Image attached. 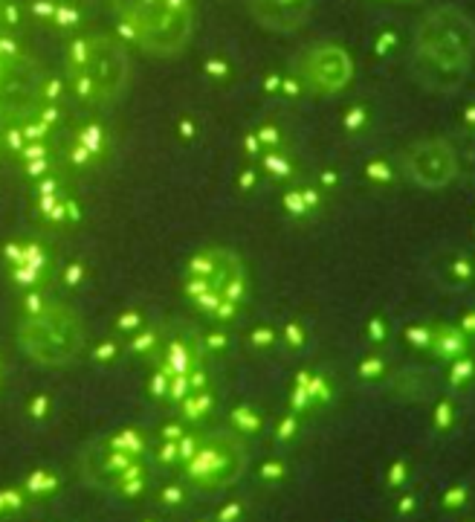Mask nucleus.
<instances>
[{
  "label": "nucleus",
  "mask_w": 475,
  "mask_h": 522,
  "mask_svg": "<svg viewBox=\"0 0 475 522\" xmlns=\"http://www.w3.org/2000/svg\"><path fill=\"white\" fill-rule=\"evenodd\" d=\"M414 47L420 67L435 76V87L449 91L466 76L475 58V21L452 4L438 6L423 15Z\"/></svg>",
  "instance_id": "nucleus-1"
},
{
  "label": "nucleus",
  "mask_w": 475,
  "mask_h": 522,
  "mask_svg": "<svg viewBox=\"0 0 475 522\" xmlns=\"http://www.w3.org/2000/svg\"><path fill=\"white\" fill-rule=\"evenodd\" d=\"M183 290L194 308L214 322H229L241 314L246 299V270L238 252L226 247L197 250L183 276Z\"/></svg>",
  "instance_id": "nucleus-2"
},
{
  "label": "nucleus",
  "mask_w": 475,
  "mask_h": 522,
  "mask_svg": "<svg viewBox=\"0 0 475 522\" xmlns=\"http://www.w3.org/2000/svg\"><path fill=\"white\" fill-rule=\"evenodd\" d=\"M110 6L116 29L145 53L177 56L192 38V0H110Z\"/></svg>",
  "instance_id": "nucleus-3"
},
{
  "label": "nucleus",
  "mask_w": 475,
  "mask_h": 522,
  "mask_svg": "<svg viewBox=\"0 0 475 522\" xmlns=\"http://www.w3.org/2000/svg\"><path fill=\"white\" fill-rule=\"evenodd\" d=\"M70 93L88 105H105L122 96L127 84V56L119 38L84 35L73 38L64 53Z\"/></svg>",
  "instance_id": "nucleus-4"
},
{
  "label": "nucleus",
  "mask_w": 475,
  "mask_h": 522,
  "mask_svg": "<svg viewBox=\"0 0 475 522\" xmlns=\"http://www.w3.org/2000/svg\"><path fill=\"white\" fill-rule=\"evenodd\" d=\"M18 345L38 366H67L84 348V322L70 304L53 302L35 317H21Z\"/></svg>",
  "instance_id": "nucleus-5"
},
{
  "label": "nucleus",
  "mask_w": 475,
  "mask_h": 522,
  "mask_svg": "<svg viewBox=\"0 0 475 522\" xmlns=\"http://www.w3.org/2000/svg\"><path fill=\"white\" fill-rule=\"evenodd\" d=\"M246 447L241 444V435H212L203 439L200 450L183 464L186 478L194 488L206 491H224L244 473Z\"/></svg>",
  "instance_id": "nucleus-6"
},
{
  "label": "nucleus",
  "mask_w": 475,
  "mask_h": 522,
  "mask_svg": "<svg viewBox=\"0 0 475 522\" xmlns=\"http://www.w3.org/2000/svg\"><path fill=\"white\" fill-rule=\"evenodd\" d=\"M351 73H354L351 56L342 47H336V44H319V47L308 50L298 58V70H296L301 87L322 96L339 93L351 81Z\"/></svg>",
  "instance_id": "nucleus-7"
},
{
  "label": "nucleus",
  "mask_w": 475,
  "mask_h": 522,
  "mask_svg": "<svg viewBox=\"0 0 475 522\" xmlns=\"http://www.w3.org/2000/svg\"><path fill=\"white\" fill-rule=\"evenodd\" d=\"M406 174L409 180L420 189H447L455 174H458V157H455V148L435 137V140H420L414 143L409 151H406Z\"/></svg>",
  "instance_id": "nucleus-8"
},
{
  "label": "nucleus",
  "mask_w": 475,
  "mask_h": 522,
  "mask_svg": "<svg viewBox=\"0 0 475 522\" xmlns=\"http://www.w3.org/2000/svg\"><path fill=\"white\" fill-rule=\"evenodd\" d=\"M429 270L438 287L452 290V293L475 285V258L464 247H441L438 252H432Z\"/></svg>",
  "instance_id": "nucleus-9"
},
{
  "label": "nucleus",
  "mask_w": 475,
  "mask_h": 522,
  "mask_svg": "<svg viewBox=\"0 0 475 522\" xmlns=\"http://www.w3.org/2000/svg\"><path fill=\"white\" fill-rule=\"evenodd\" d=\"M313 0H249L252 18L273 32H296L308 21Z\"/></svg>",
  "instance_id": "nucleus-10"
},
{
  "label": "nucleus",
  "mask_w": 475,
  "mask_h": 522,
  "mask_svg": "<svg viewBox=\"0 0 475 522\" xmlns=\"http://www.w3.org/2000/svg\"><path fill=\"white\" fill-rule=\"evenodd\" d=\"M203 348L197 345V339L192 337H174V339H162L160 352L151 357L154 369H162L168 374H189L194 369L203 366Z\"/></svg>",
  "instance_id": "nucleus-11"
},
{
  "label": "nucleus",
  "mask_w": 475,
  "mask_h": 522,
  "mask_svg": "<svg viewBox=\"0 0 475 522\" xmlns=\"http://www.w3.org/2000/svg\"><path fill=\"white\" fill-rule=\"evenodd\" d=\"M4 258L6 270H32V273H41V276H53V258L50 252L35 244V241H9L0 252Z\"/></svg>",
  "instance_id": "nucleus-12"
},
{
  "label": "nucleus",
  "mask_w": 475,
  "mask_h": 522,
  "mask_svg": "<svg viewBox=\"0 0 475 522\" xmlns=\"http://www.w3.org/2000/svg\"><path fill=\"white\" fill-rule=\"evenodd\" d=\"M58 488H61V478H58V473L53 467H35L32 473L24 476V482H21V491L26 493L29 505L53 499L58 493Z\"/></svg>",
  "instance_id": "nucleus-13"
},
{
  "label": "nucleus",
  "mask_w": 475,
  "mask_h": 522,
  "mask_svg": "<svg viewBox=\"0 0 475 522\" xmlns=\"http://www.w3.org/2000/svg\"><path fill=\"white\" fill-rule=\"evenodd\" d=\"M270 148H287V137L276 122H261L255 130H249V134L244 137V154L249 160H258Z\"/></svg>",
  "instance_id": "nucleus-14"
},
{
  "label": "nucleus",
  "mask_w": 475,
  "mask_h": 522,
  "mask_svg": "<svg viewBox=\"0 0 475 522\" xmlns=\"http://www.w3.org/2000/svg\"><path fill=\"white\" fill-rule=\"evenodd\" d=\"M35 206H38V215L53 227H67V224H75L81 218L78 200L70 198L67 192L58 195V198H50V200H35Z\"/></svg>",
  "instance_id": "nucleus-15"
},
{
  "label": "nucleus",
  "mask_w": 475,
  "mask_h": 522,
  "mask_svg": "<svg viewBox=\"0 0 475 522\" xmlns=\"http://www.w3.org/2000/svg\"><path fill=\"white\" fill-rule=\"evenodd\" d=\"M255 165L261 168V174H264L267 180H278V183L290 180L293 171H296V163H293V157H290L287 148H270V151H264L261 157L255 160Z\"/></svg>",
  "instance_id": "nucleus-16"
},
{
  "label": "nucleus",
  "mask_w": 475,
  "mask_h": 522,
  "mask_svg": "<svg viewBox=\"0 0 475 522\" xmlns=\"http://www.w3.org/2000/svg\"><path fill=\"white\" fill-rule=\"evenodd\" d=\"M162 331H160V325H154V322H145L140 331H134L131 337L125 339V352H131V354H137V357H145V360H151L157 352H160V345H162Z\"/></svg>",
  "instance_id": "nucleus-17"
},
{
  "label": "nucleus",
  "mask_w": 475,
  "mask_h": 522,
  "mask_svg": "<svg viewBox=\"0 0 475 522\" xmlns=\"http://www.w3.org/2000/svg\"><path fill=\"white\" fill-rule=\"evenodd\" d=\"M75 143H81L84 148L90 151V157L96 160V165L108 157V148H110V137H108V130L99 125V122H88V125H81L78 130H75V137H73Z\"/></svg>",
  "instance_id": "nucleus-18"
},
{
  "label": "nucleus",
  "mask_w": 475,
  "mask_h": 522,
  "mask_svg": "<svg viewBox=\"0 0 475 522\" xmlns=\"http://www.w3.org/2000/svg\"><path fill=\"white\" fill-rule=\"evenodd\" d=\"M429 348H432L435 354L447 357V360H455V357H461V354H464V348H466L464 331H461V328H449V325L435 328V334H432V345H429Z\"/></svg>",
  "instance_id": "nucleus-19"
},
{
  "label": "nucleus",
  "mask_w": 475,
  "mask_h": 522,
  "mask_svg": "<svg viewBox=\"0 0 475 522\" xmlns=\"http://www.w3.org/2000/svg\"><path fill=\"white\" fill-rule=\"evenodd\" d=\"M284 209L293 218H308L319 209V192L313 186H293L290 192H284Z\"/></svg>",
  "instance_id": "nucleus-20"
},
{
  "label": "nucleus",
  "mask_w": 475,
  "mask_h": 522,
  "mask_svg": "<svg viewBox=\"0 0 475 522\" xmlns=\"http://www.w3.org/2000/svg\"><path fill=\"white\" fill-rule=\"evenodd\" d=\"M177 409H180L183 421H189V424H197V421L209 418L212 409H214V395H212V389L192 392V395H186V398L177 404Z\"/></svg>",
  "instance_id": "nucleus-21"
},
{
  "label": "nucleus",
  "mask_w": 475,
  "mask_h": 522,
  "mask_svg": "<svg viewBox=\"0 0 475 522\" xmlns=\"http://www.w3.org/2000/svg\"><path fill=\"white\" fill-rule=\"evenodd\" d=\"M229 426L241 435V439H249V435H258L264 429V415L249 404H241L229 412Z\"/></svg>",
  "instance_id": "nucleus-22"
},
{
  "label": "nucleus",
  "mask_w": 475,
  "mask_h": 522,
  "mask_svg": "<svg viewBox=\"0 0 475 522\" xmlns=\"http://www.w3.org/2000/svg\"><path fill=\"white\" fill-rule=\"evenodd\" d=\"M108 447L119 450V453H127V456H142L145 453V435L137 432V429H119L108 439Z\"/></svg>",
  "instance_id": "nucleus-23"
},
{
  "label": "nucleus",
  "mask_w": 475,
  "mask_h": 522,
  "mask_svg": "<svg viewBox=\"0 0 475 522\" xmlns=\"http://www.w3.org/2000/svg\"><path fill=\"white\" fill-rule=\"evenodd\" d=\"M145 322H148V317H145L140 308H127V311H122V314L113 319V337L125 342L134 331H140Z\"/></svg>",
  "instance_id": "nucleus-24"
},
{
  "label": "nucleus",
  "mask_w": 475,
  "mask_h": 522,
  "mask_svg": "<svg viewBox=\"0 0 475 522\" xmlns=\"http://www.w3.org/2000/svg\"><path fill=\"white\" fill-rule=\"evenodd\" d=\"M26 508H29V499L21 491V485H12V488L0 491V516H21Z\"/></svg>",
  "instance_id": "nucleus-25"
},
{
  "label": "nucleus",
  "mask_w": 475,
  "mask_h": 522,
  "mask_svg": "<svg viewBox=\"0 0 475 522\" xmlns=\"http://www.w3.org/2000/svg\"><path fill=\"white\" fill-rule=\"evenodd\" d=\"M53 26L61 29V32L78 29V26H81V9L73 4V0H70V4H67V0H58L56 15H53Z\"/></svg>",
  "instance_id": "nucleus-26"
},
{
  "label": "nucleus",
  "mask_w": 475,
  "mask_h": 522,
  "mask_svg": "<svg viewBox=\"0 0 475 522\" xmlns=\"http://www.w3.org/2000/svg\"><path fill=\"white\" fill-rule=\"evenodd\" d=\"M122 354H125V342H122V339H116L113 334L93 345V360H96L99 366H113Z\"/></svg>",
  "instance_id": "nucleus-27"
},
{
  "label": "nucleus",
  "mask_w": 475,
  "mask_h": 522,
  "mask_svg": "<svg viewBox=\"0 0 475 522\" xmlns=\"http://www.w3.org/2000/svg\"><path fill=\"white\" fill-rule=\"evenodd\" d=\"M67 81L64 78H58V76H41V87H38V93H41V102H53V105H61L64 102V96H67Z\"/></svg>",
  "instance_id": "nucleus-28"
},
{
  "label": "nucleus",
  "mask_w": 475,
  "mask_h": 522,
  "mask_svg": "<svg viewBox=\"0 0 475 522\" xmlns=\"http://www.w3.org/2000/svg\"><path fill=\"white\" fill-rule=\"evenodd\" d=\"M197 345L203 348V354H224L229 348V337L224 328H209L203 337H197Z\"/></svg>",
  "instance_id": "nucleus-29"
},
{
  "label": "nucleus",
  "mask_w": 475,
  "mask_h": 522,
  "mask_svg": "<svg viewBox=\"0 0 475 522\" xmlns=\"http://www.w3.org/2000/svg\"><path fill=\"white\" fill-rule=\"evenodd\" d=\"M47 304H50V299H47L44 287L24 290V296H21V317H35V314L44 311Z\"/></svg>",
  "instance_id": "nucleus-30"
},
{
  "label": "nucleus",
  "mask_w": 475,
  "mask_h": 522,
  "mask_svg": "<svg viewBox=\"0 0 475 522\" xmlns=\"http://www.w3.org/2000/svg\"><path fill=\"white\" fill-rule=\"evenodd\" d=\"M21 168H24V174L35 183V180H41V178H47V174H56V157H41V160H26V163H21Z\"/></svg>",
  "instance_id": "nucleus-31"
},
{
  "label": "nucleus",
  "mask_w": 475,
  "mask_h": 522,
  "mask_svg": "<svg viewBox=\"0 0 475 522\" xmlns=\"http://www.w3.org/2000/svg\"><path fill=\"white\" fill-rule=\"evenodd\" d=\"M278 342V331L273 325H255V331L249 334V345L258 348V352H270V348H276Z\"/></svg>",
  "instance_id": "nucleus-32"
},
{
  "label": "nucleus",
  "mask_w": 475,
  "mask_h": 522,
  "mask_svg": "<svg viewBox=\"0 0 475 522\" xmlns=\"http://www.w3.org/2000/svg\"><path fill=\"white\" fill-rule=\"evenodd\" d=\"M67 163H70L73 168H78V171L96 165V160L90 157V151L84 148L81 143H75V140H70V145H67Z\"/></svg>",
  "instance_id": "nucleus-33"
},
{
  "label": "nucleus",
  "mask_w": 475,
  "mask_h": 522,
  "mask_svg": "<svg viewBox=\"0 0 475 522\" xmlns=\"http://www.w3.org/2000/svg\"><path fill=\"white\" fill-rule=\"evenodd\" d=\"M301 415L298 412H287L284 418H278V424H276V439L278 441H293L296 435H298V429H301V421H298Z\"/></svg>",
  "instance_id": "nucleus-34"
},
{
  "label": "nucleus",
  "mask_w": 475,
  "mask_h": 522,
  "mask_svg": "<svg viewBox=\"0 0 475 522\" xmlns=\"http://www.w3.org/2000/svg\"><path fill=\"white\" fill-rule=\"evenodd\" d=\"M61 282H64L70 290L84 287V282H88V267H84L81 261H70V265L64 267V273H61Z\"/></svg>",
  "instance_id": "nucleus-35"
},
{
  "label": "nucleus",
  "mask_w": 475,
  "mask_h": 522,
  "mask_svg": "<svg viewBox=\"0 0 475 522\" xmlns=\"http://www.w3.org/2000/svg\"><path fill=\"white\" fill-rule=\"evenodd\" d=\"M50 412H53V401H50V395H44V392H38V395L26 404V415L32 421H47Z\"/></svg>",
  "instance_id": "nucleus-36"
},
{
  "label": "nucleus",
  "mask_w": 475,
  "mask_h": 522,
  "mask_svg": "<svg viewBox=\"0 0 475 522\" xmlns=\"http://www.w3.org/2000/svg\"><path fill=\"white\" fill-rule=\"evenodd\" d=\"M261 180H264V174H261V168H258L255 163H249L241 174H238V189L241 192H258V186H261Z\"/></svg>",
  "instance_id": "nucleus-37"
},
{
  "label": "nucleus",
  "mask_w": 475,
  "mask_h": 522,
  "mask_svg": "<svg viewBox=\"0 0 475 522\" xmlns=\"http://www.w3.org/2000/svg\"><path fill=\"white\" fill-rule=\"evenodd\" d=\"M281 339H284L287 348H293V352H296V348L305 345L308 331H305V325H301V322H287V325L281 328Z\"/></svg>",
  "instance_id": "nucleus-38"
},
{
  "label": "nucleus",
  "mask_w": 475,
  "mask_h": 522,
  "mask_svg": "<svg viewBox=\"0 0 475 522\" xmlns=\"http://www.w3.org/2000/svg\"><path fill=\"white\" fill-rule=\"evenodd\" d=\"M284 473H287L284 461H276V459H270V461H264L261 467H258V476H261L264 485H278L284 478Z\"/></svg>",
  "instance_id": "nucleus-39"
},
{
  "label": "nucleus",
  "mask_w": 475,
  "mask_h": 522,
  "mask_svg": "<svg viewBox=\"0 0 475 522\" xmlns=\"http://www.w3.org/2000/svg\"><path fill=\"white\" fill-rule=\"evenodd\" d=\"M203 70H206V76L214 78V81H229V78H232V64L224 61V58H206V61H203Z\"/></svg>",
  "instance_id": "nucleus-40"
},
{
  "label": "nucleus",
  "mask_w": 475,
  "mask_h": 522,
  "mask_svg": "<svg viewBox=\"0 0 475 522\" xmlns=\"http://www.w3.org/2000/svg\"><path fill=\"white\" fill-rule=\"evenodd\" d=\"M472 374H475V363L472 360H466V357H455L452 360V374H449L452 386H464Z\"/></svg>",
  "instance_id": "nucleus-41"
},
{
  "label": "nucleus",
  "mask_w": 475,
  "mask_h": 522,
  "mask_svg": "<svg viewBox=\"0 0 475 522\" xmlns=\"http://www.w3.org/2000/svg\"><path fill=\"white\" fill-rule=\"evenodd\" d=\"M160 502L165 505V508H180L183 502H186V488H180V485H165L162 491H160Z\"/></svg>",
  "instance_id": "nucleus-42"
},
{
  "label": "nucleus",
  "mask_w": 475,
  "mask_h": 522,
  "mask_svg": "<svg viewBox=\"0 0 475 522\" xmlns=\"http://www.w3.org/2000/svg\"><path fill=\"white\" fill-rule=\"evenodd\" d=\"M18 24H21V6L15 4V0H4V4H0V26L12 29Z\"/></svg>",
  "instance_id": "nucleus-43"
},
{
  "label": "nucleus",
  "mask_w": 475,
  "mask_h": 522,
  "mask_svg": "<svg viewBox=\"0 0 475 522\" xmlns=\"http://www.w3.org/2000/svg\"><path fill=\"white\" fill-rule=\"evenodd\" d=\"M56 6H58V0H32V15H35L41 24H53Z\"/></svg>",
  "instance_id": "nucleus-44"
},
{
  "label": "nucleus",
  "mask_w": 475,
  "mask_h": 522,
  "mask_svg": "<svg viewBox=\"0 0 475 522\" xmlns=\"http://www.w3.org/2000/svg\"><path fill=\"white\" fill-rule=\"evenodd\" d=\"M432 328H426V325H412V328H406V339L412 342V345H417V348H429L432 345Z\"/></svg>",
  "instance_id": "nucleus-45"
},
{
  "label": "nucleus",
  "mask_w": 475,
  "mask_h": 522,
  "mask_svg": "<svg viewBox=\"0 0 475 522\" xmlns=\"http://www.w3.org/2000/svg\"><path fill=\"white\" fill-rule=\"evenodd\" d=\"M388 369H385V363L380 360V357H365L362 363H360V377H365V380H377V377H382Z\"/></svg>",
  "instance_id": "nucleus-46"
},
{
  "label": "nucleus",
  "mask_w": 475,
  "mask_h": 522,
  "mask_svg": "<svg viewBox=\"0 0 475 522\" xmlns=\"http://www.w3.org/2000/svg\"><path fill=\"white\" fill-rule=\"evenodd\" d=\"M365 174H368V178H371V180H377V183H385V180H388V178H392V171H385V168H382V163H380V160H374V163H368V165H365Z\"/></svg>",
  "instance_id": "nucleus-47"
},
{
  "label": "nucleus",
  "mask_w": 475,
  "mask_h": 522,
  "mask_svg": "<svg viewBox=\"0 0 475 522\" xmlns=\"http://www.w3.org/2000/svg\"><path fill=\"white\" fill-rule=\"evenodd\" d=\"M368 334H371V339H374V342H380V339H382V334H385V331H382V322H380V319L368 322Z\"/></svg>",
  "instance_id": "nucleus-48"
},
{
  "label": "nucleus",
  "mask_w": 475,
  "mask_h": 522,
  "mask_svg": "<svg viewBox=\"0 0 475 522\" xmlns=\"http://www.w3.org/2000/svg\"><path fill=\"white\" fill-rule=\"evenodd\" d=\"M360 122H362V111H360V108L351 111V113H345V125H348V128H357Z\"/></svg>",
  "instance_id": "nucleus-49"
},
{
  "label": "nucleus",
  "mask_w": 475,
  "mask_h": 522,
  "mask_svg": "<svg viewBox=\"0 0 475 522\" xmlns=\"http://www.w3.org/2000/svg\"><path fill=\"white\" fill-rule=\"evenodd\" d=\"M241 511H244V508H241L238 502H232V505H226V508H224L221 519H229V516H232V519H238V516H241Z\"/></svg>",
  "instance_id": "nucleus-50"
},
{
  "label": "nucleus",
  "mask_w": 475,
  "mask_h": 522,
  "mask_svg": "<svg viewBox=\"0 0 475 522\" xmlns=\"http://www.w3.org/2000/svg\"><path fill=\"white\" fill-rule=\"evenodd\" d=\"M180 134H183L186 140H192V134H194V125H192V119H180Z\"/></svg>",
  "instance_id": "nucleus-51"
},
{
  "label": "nucleus",
  "mask_w": 475,
  "mask_h": 522,
  "mask_svg": "<svg viewBox=\"0 0 475 522\" xmlns=\"http://www.w3.org/2000/svg\"><path fill=\"white\" fill-rule=\"evenodd\" d=\"M449 415H452V406H447V404H444V406H441V415H438V424H441V426H447V424H449Z\"/></svg>",
  "instance_id": "nucleus-52"
},
{
  "label": "nucleus",
  "mask_w": 475,
  "mask_h": 522,
  "mask_svg": "<svg viewBox=\"0 0 475 522\" xmlns=\"http://www.w3.org/2000/svg\"><path fill=\"white\" fill-rule=\"evenodd\" d=\"M400 478H403V461H397V464H395V470H392V485H397Z\"/></svg>",
  "instance_id": "nucleus-53"
},
{
  "label": "nucleus",
  "mask_w": 475,
  "mask_h": 522,
  "mask_svg": "<svg viewBox=\"0 0 475 522\" xmlns=\"http://www.w3.org/2000/svg\"><path fill=\"white\" fill-rule=\"evenodd\" d=\"M461 331H475V314L472 317H466V322H464V328Z\"/></svg>",
  "instance_id": "nucleus-54"
},
{
  "label": "nucleus",
  "mask_w": 475,
  "mask_h": 522,
  "mask_svg": "<svg viewBox=\"0 0 475 522\" xmlns=\"http://www.w3.org/2000/svg\"><path fill=\"white\" fill-rule=\"evenodd\" d=\"M400 508H403V513H409V508H414V499H403Z\"/></svg>",
  "instance_id": "nucleus-55"
},
{
  "label": "nucleus",
  "mask_w": 475,
  "mask_h": 522,
  "mask_svg": "<svg viewBox=\"0 0 475 522\" xmlns=\"http://www.w3.org/2000/svg\"><path fill=\"white\" fill-rule=\"evenodd\" d=\"M0 374H4V357H0Z\"/></svg>",
  "instance_id": "nucleus-56"
},
{
  "label": "nucleus",
  "mask_w": 475,
  "mask_h": 522,
  "mask_svg": "<svg viewBox=\"0 0 475 522\" xmlns=\"http://www.w3.org/2000/svg\"><path fill=\"white\" fill-rule=\"evenodd\" d=\"M0 386H4V374H0Z\"/></svg>",
  "instance_id": "nucleus-57"
},
{
  "label": "nucleus",
  "mask_w": 475,
  "mask_h": 522,
  "mask_svg": "<svg viewBox=\"0 0 475 522\" xmlns=\"http://www.w3.org/2000/svg\"><path fill=\"white\" fill-rule=\"evenodd\" d=\"M0 4H4V0H0Z\"/></svg>",
  "instance_id": "nucleus-58"
}]
</instances>
